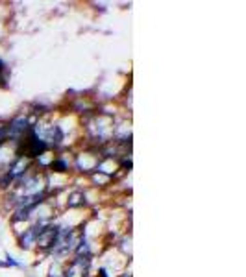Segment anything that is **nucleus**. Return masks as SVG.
I'll list each match as a JSON object with an SVG mask.
<instances>
[{
    "label": "nucleus",
    "instance_id": "nucleus-1",
    "mask_svg": "<svg viewBox=\"0 0 246 277\" xmlns=\"http://www.w3.org/2000/svg\"><path fill=\"white\" fill-rule=\"evenodd\" d=\"M58 233H60V229L54 226L43 227L41 233H39L37 239H35V244H37L41 249H50L52 246H54V242H56Z\"/></svg>",
    "mask_w": 246,
    "mask_h": 277
},
{
    "label": "nucleus",
    "instance_id": "nucleus-2",
    "mask_svg": "<svg viewBox=\"0 0 246 277\" xmlns=\"http://www.w3.org/2000/svg\"><path fill=\"white\" fill-rule=\"evenodd\" d=\"M8 128H10L11 138H19L21 135H24L30 129L28 118H26V116H17V118H13L10 124H8Z\"/></svg>",
    "mask_w": 246,
    "mask_h": 277
},
{
    "label": "nucleus",
    "instance_id": "nucleus-3",
    "mask_svg": "<svg viewBox=\"0 0 246 277\" xmlns=\"http://www.w3.org/2000/svg\"><path fill=\"white\" fill-rule=\"evenodd\" d=\"M43 227H45V226H43V224H39V226H32L30 229L24 231V235L21 236V240H19V246H21V248L28 249L30 246L35 244V239H37V235L41 233Z\"/></svg>",
    "mask_w": 246,
    "mask_h": 277
},
{
    "label": "nucleus",
    "instance_id": "nucleus-4",
    "mask_svg": "<svg viewBox=\"0 0 246 277\" xmlns=\"http://www.w3.org/2000/svg\"><path fill=\"white\" fill-rule=\"evenodd\" d=\"M50 168H52V170H54V172H60V174H63V172L69 170V165H67L65 159H61V157H58V159H52Z\"/></svg>",
    "mask_w": 246,
    "mask_h": 277
},
{
    "label": "nucleus",
    "instance_id": "nucleus-5",
    "mask_svg": "<svg viewBox=\"0 0 246 277\" xmlns=\"http://www.w3.org/2000/svg\"><path fill=\"white\" fill-rule=\"evenodd\" d=\"M67 205H69V207H78V205H84V192H72V194H70Z\"/></svg>",
    "mask_w": 246,
    "mask_h": 277
},
{
    "label": "nucleus",
    "instance_id": "nucleus-6",
    "mask_svg": "<svg viewBox=\"0 0 246 277\" xmlns=\"http://www.w3.org/2000/svg\"><path fill=\"white\" fill-rule=\"evenodd\" d=\"M11 183H13V177H11L8 172H6L4 175H0V189H8Z\"/></svg>",
    "mask_w": 246,
    "mask_h": 277
},
{
    "label": "nucleus",
    "instance_id": "nucleus-7",
    "mask_svg": "<svg viewBox=\"0 0 246 277\" xmlns=\"http://www.w3.org/2000/svg\"><path fill=\"white\" fill-rule=\"evenodd\" d=\"M6 138H10V128H8V124H0V144L4 143Z\"/></svg>",
    "mask_w": 246,
    "mask_h": 277
},
{
    "label": "nucleus",
    "instance_id": "nucleus-8",
    "mask_svg": "<svg viewBox=\"0 0 246 277\" xmlns=\"http://www.w3.org/2000/svg\"><path fill=\"white\" fill-rule=\"evenodd\" d=\"M122 166H124V168H128V170H131V161H130V159H124V161H122Z\"/></svg>",
    "mask_w": 246,
    "mask_h": 277
},
{
    "label": "nucleus",
    "instance_id": "nucleus-9",
    "mask_svg": "<svg viewBox=\"0 0 246 277\" xmlns=\"http://www.w3.org/2000/svg\"><path fill=\"white\" fill-rule=\"evenodd\" d=\"M2 70H4V61L0 60V72H2Z\"/></svg>",
    "mask_w": 246,
    "mask_h": 277
}]
</instances>
